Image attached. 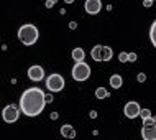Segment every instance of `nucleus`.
<instances>
[{"label":"nucleus","instance_id":"nucleus-7","mask_svg":"<svg viewBox=\"0 0 156 140\" xmlns=\"http://www.w3.org/2000/svg\"><path fill=\"white\" fill-rule=\"evenodd\" d=\"M28 78H30V81H33V83L43 81L44 79V69L40 64H33V66L28 68Z\"/></svg>","mask_w":156,"mask_h":140},{"label":"nucleus","instance_id":"nucleus-10","mask_svg":"<svg viewBox=\"0 0 156 140\" xmlns=\"http://www.w3.org/2000/svg\"><path fill=\"white\" fill-rule=\"evenodd\" d=\"M61 135L64 138H76V129L69 124H64L61 127Z\"/></svg>","mask_w":156,"mask_h":140},{"label":"nucleus","instance_id":"nucleus-2","mask_svg":"<svg viewBox=\"0 0 156 140\" xmlns=\"http://www.w3.org/2000/svg\"><path fill=\"white\" fill-rule=\"evenodd\" d=\"M38 38H40V31H38V28L35 27V25L25 23L18 28V40L22 41L25 46L35 45L38 41Z\"/></svg>","mask_w":156,"mask_h":140},{"label":"nucleus","instance_id":"nucleus-25","mask_svg":"<svg viewBox=\"0 0 156 140\" xmlns=\"http://www.w3.org/2000/svg\"><path fill=\"white\" fill-rule=\"evenodd\" d=\"M48 102H53V96L51 94H46V104Z\"/></svg>","mask_w":156,"mask_h":140},{"label":"nucleus","instance_id":"nucleus-13","mask_svg":"<svg viewBox=\"0 0 156 140\" xmlns=\"http://www.w3.org/2000/svg\"><path fill=\"white\" fill-rule=\"evenodd\" d=\"M90 56L94 61H102V45H95L90 51Z\"/></svg>","mask_w":156,"mask_h":140},{"label":"nucleus","instance_id":"nucleus-26","mask_svg":"<svg viewBox=\"0 0 156 140\" xmlns=\"http://www.w3.org/2000/svg\"><path fill=\"white\" fill-rule=\"evenodd\" d=\"M58 117H59V114H58V112H53V114H51V119H53V120H56Z\"/></svg>","mask_w":156,"mask_h":140},{"label":"nucleus","instance_id":"nucleus-11","mask_svg":"<svg viewBox=\"0 0 156 140\" xmlns=\"http://www.w3.org/2000/svg\"><path fill=\"white\" fill-rule=\"evenodd\" d=\"M71 56H73V59L76 63H81V61H84V58H86V51H84L82 48H74L73 53H71Z\"/></svg>","mask_w":156,"mask_h":140},{"label":"nucleus","instance_id":"nucleus-5","mask_svg":"<svg viewBox=\"0 0 156 140\" xmlns=\"http://www.w3.org/2000/svg\"><path fill=\"white\" fill-rule=\"evenodd\" d=\"M2 117H3V120L7 122V124H13V122L18 120V117H20V111H18V107L13 104H8L3 107V111H2Z\"/></svg>","mask_w":156,"mask_h":140},{"label":"nucleus","instance_id":"nucleus-16","mask_svg":"<svg viewBox=\"0 0 156 140\" xmlns=\"http://www.w3.org/2000/svg\"><path fill=\"white\" fill-rule=\"evenodd\" d=\"M150 40H151V43H153V46L156 48V20L153 22V25H151V28H150Z\"/></svg>","mask_w":156,"mask_h":140},{"label":"nucleus","instance_id":"nucleus-6","mask_svg":"<svg viewBox=\"0 0 156 140\" xmlns=\"http://www.w3.org/2000/svg\"><path fill=\"white\" fill-rule=\"evenodd\" d=\"M140 112H141V107H140V104L135 102V101L126 102L125 107H123V114H125L128 119H136L138 116H140Z\"/></svg>","mask_w":156,"mask_h":140},{"label":"nucleus","instance_id":"nucleus-17","mask_svg":"<svg viewBox=\"0 0 156 140\" xmlns=\"http://www.w3.org/2000/svg\"><path fill=\"white\" fill-rule=\"evenodd\" d=\"M140 117H141V120H146V119H150V117H151V111H150V109H141Z\"/></svg>","mask_w":156,"mask_h":140},{"label":"nucleus","instance_id":"nucleus-27","mask_svg":"<svg viewBox=\"0 0 156 140\" xmlns=\"http://www.w3.org/2000/svg\"><path fill=\"white\" fill-rule=\"evenodd\" d=\"M64 2H66V3H73L74 0H64Z\"/></svg>","mask_w":156,"mask_h":140},{"label":"nucleus","instance_id":"nucleus-18","mask_svg":"<svg viewBox=\"0 0 156 140\" xmlns=\"http://www.w3.org/2000/svg\"><path fill=\"white\" fill-rule=\"evenodd\" d=\"M119 61H120V63H126V61H128V53H126V51H122V53L119 54Z\"/></svg>","mask_w":156,"mask_h":140},{"label":"nucleus","instance_id":"nucleus-24","mask_svg":"<svg viewBox=\"0 0 156 140\" xmlns=\"http://www.w3.org/2000/svg\"><path fill=\"white\" fill-rule=\"evenodd\" d=\"M69 28L71 30H76V28H77V23H76V22H69Z\"/></svg>","mask_w":156,"mask_h":140},{"label":"nucleus","instance_id":"nucleus-21","mask_svg":"<svg viewBox=\"0 0 156 140\" xmlns=\"http://www.w3.org/2000/svg\"><path fill=\"white\" fill-rule=\"evenodd\" d=\"M136 59H138L136 53H128V61H130V63H135Z\"/></svg>","mask_w":156,"mask_h":140},{"label":"nucleus","instance_id":"nucleus-9","mask_svg":"<svg viewBox=\"0 0 156 140\" xmlns=\"http://www.w3.org/2000/svg\"><path fill=\"white\" fill-rule=\"evenodd\" d=\"M141 137L143 140H156V122L154 124H143Z\"/></svg>","mask_w":156,"mask_h":140},{"label":"nucleus","instance_id":"nucleus-12","mask_svg":"<svg viewBox=\"0 0 156 140\" xmlns=\"http://www.w3.org/2000/svg\"><path fill=\"white\" fill-rule=\"evenodd\" d=\"M108 83H110V86H112L113 89H120L122 84H123V79H122L120 74H112L110 79H108Z\"/></svg>","mask_w":156,"mask_h":140},{"label":"nucleus","instance_id":"nucleus-14","mask_svg":"<svg viewBox=\"0 0 156 140\" xmlns=\"http://www.w3.org/2000/svg\"><path fill=\"white\" fill-rule=\"evenodd\" d=\"M112 54H113V51L110 46H102V61H110Z\"/></svg>","mask_w":156,"mask_h":140},{"label":"nucleus","instance_id":"nucleus-1","mask_svg":"<svg viewBox=\"0 0 156 140\" xmlns=\"http://www.w3.org/2000/svg\"><path fill=\"white\" fill-rule=\"evenodd\" d=\"M46 105V94L40 87H30L23 91L20 97V111L28 117H36L43 112Z\"/></svg>","mask_w":156,"mask_h":140},{"label":"nucleus","instance_id":"nucleus-22","mask_svg":"<svg viewBox=\"0 0 156 140\" xmlns=\"http://www.w3.org/2000/svg\"><path fill=\"white\" fill-rule=\"evenodd\" d=\"M143 5H145L146 8H150L151 5H153V2H151V0H143Z\"/></svg>","mask_w":156,"mask_h":140},{"label":"nucleus","instance_id":"nucleus-8","mask_svg":"<svg viewBox=\"0 0 156 140\" xmlns=\"http://www.w3.org/2000/svg\"><path fill=\"white\" fill-rule=\"evenodd\" d=\"M84 8H86V12L89 15H97L102 10V0H86Z\"/></svg>","mask_w":156,"mask_h":140},{"label":"nucleus","instance_id":"nucleus-15","mask_svg":"<svg viewBox=\"0 0 156 140\" xmlns=\"http://www.w3.org/2000/svg\"><path fill=\"white\" fill-rule=\"evenodd\" d=\"M95 97H97V99H107V97H108V91L105 87H97L95 89Z\"/></svg>","mask_w":156,"mask_h":140},{"label":"nucleus","instance_id":"nucleus-20","mask_svg":"<svg viewBox=\"0 0 156 140\" xmlns=\"http://www.w3.org/2000/svg\"><path fill=\"white\" fill-rule=\"evenodd\" d=\"M136 81H138V83H145V81H146V74H145V73H138Z\"/></svg>","mask_w":156,"mask_h":140},{"label":"nucleus","instance_id":"nucleus-23","mask_svg":"<svg viewBox=\"0 0 156 140\" xmlns=\"http://www.w3.org/2000/svg\"><path fill=\"white\" fill-rule=\"evenodd\" d=\"M89 117L90 119H97V111H90L89 112Z\"/></svg>","mask_w":156,"mask_h":140},{"label":"nucleus","instance_id":"nucleus-3","mask_svg":"<svg viewBox=\"0 0 156 140\" xmlns=\"http://www.w3.org/2000/svg\"><path fill=\"white\" fill-rule=\"evenodd\" d=\"M71 74H73V79L74 81H79V83H82V81H87V79L90 78V66L87 64V63H76L74 68H73V71H71Z\"/></svg>","mask_w":156,"mask_h":140},{"label":"nucleus","instance_id":"nucleus-28","mask_svg":"<svg viewBox=\"0 0 156 140\" xmlns=\"http://www.w3.org/2000/svg\"><path fill=\"white\" fill-rule=\"evenodd\" d=\"M151 2H154V0H151Z\"/></svg>","mask_w":156,"mask_h":140},{"label":"nucleus","instance_id":"nucleus-19","mask_svg":"<svg viewBox=\"0 0 156 140\" xmlns=\"http://www.w3.org/2000/svg\"><path fill=\"white\" fill-rule=\"evenodd\" d=\"M56 2H58V0H46V2H44V7H46V8H53L54 5H56Z\"/></svg>","mask_w":156,"mask_h":140},{"label":"nucleus","instance_id":"nucleus-4","mask_svg":"<svg viewBox=\"0 0 156 140\" xmlns=\"http://www.w3.org/2000/svg\"><path fill=\"white\" fill-rule=\"evenodd\" d=\"M66 86V81H64V78H62L61 74H58V73H53V74H49L48 78H46V87H48V91H51V92H59L62 91Z\"/></svg>","mask_w":156,"mask_h":140}]
</instances>
